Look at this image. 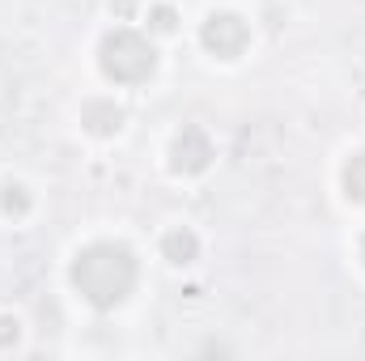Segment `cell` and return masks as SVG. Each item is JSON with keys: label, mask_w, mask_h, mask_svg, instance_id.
<instances>
[{"label": "cell", "mask_w": 365, "mask_h": 361, "mask_svg": "<svg viewBox=\"0 0 365 361\" xmlns=\"http://www.w3.org/2000/svg\"><path fill=\"white\" fill-rule=\"evenodd\" d=\"M242 43H247V26H242L234 13H212V17H208V26H204V47H208V51L234 60V56L242 51Z\"/></svg>", "instance_id": "3"}, {"label": "cell", "mask_w": 365, "mask_h": 361, "mask_svg": "<svg viewBox=\"0 0 365 361\" xmlns=\"http://www.w3.org/2000/svg\"><path fill=\"white\" fill-rule=\"evenodd\" d=\"M21 191H26V187H13V183L4 187V213H13V208L21 213V208H26V195H21Z\"/></svg>", "instance_id": "6"}, {"label": "cell", "mask_w": 365, "mask_h": 361, "mask_svg": "<svg viewBox=\"0 0 365 361\" xmlns=\"http://www.w3.org/2000/svg\"><path fill=\"white\" fill-rule=\"evenodd\" d=\"M17 327H21L17 319H9V315H0V349H4L9 340H17Z\"/></svg>", "instance_id": "7"}, {"label": "cell", "mask_w": 365, "mask_h": 361, "mask_svg": "<svg viewBox=\"0 0 365 361\" xmlns=\"http://www.w3.org/2000/svg\"><path fill=\"white\" fill-rule=\"evenodd\" d=\"M195 251H200V243H195L191 230H170V234H166V260H170V264H191Z\"/></svg>", "instance_id": "4"}, {"label": "cell", "mask_w": 365, "mask_h": 361, "mask_svg": "<svg viewBox=\"0 0 365 361\" xmlns=\"http://www.w3.org/2000/svg\"><path fill=\"white\" fill-rule=\"evenodd\" d=\"M153 17H158V21H153L158 30H175V17H170V9H158Z\"/></svg>", "instance_id": "8"}, {"label": "cell", "mask_w": 365, "mask_h": 361, "mask_svg": "<svg viewBox=\"0 0 365 361\" xmlns=\"http://www.w3.org/2000/svg\"><path fill=\"white\" fill-rule=\"evenodd\" d=\"M102 68L115 81H140L153 73V47L140 43L132 30H119L102 43Z\"/></svg>", "instance_id": "2"}, {"label": "cell", "mask_w": 365, "mask_h": 361, "mask_svg": "<svg viewBox=\"0 0 365 361\" xmlns=\"http://www.w3.org/2000/svg\"><path fill=\"white\" fill-rule=\"evenodd\" d=\"M77 289L90 298L93 306H115L128 298L132 280H136V264L123 247L115 243H98L86 255H77V268H73Z\"/></svg>", "instance_id": "1"}, {"label": "cell", "mask_w": 365, "mask_h": 361, "mask_svg": "<svg viewBox=\"0 0 365 361\" xmlns=\"http://www.w3.org/2000/svg\"><path fill=\"white\" fill-rule=\"evenodd\" d=\"M344 187H349L353 200H365V153H357V158L349 162V171H344Z\"/></svg>", "instance_id": "5"}]
</instances>
